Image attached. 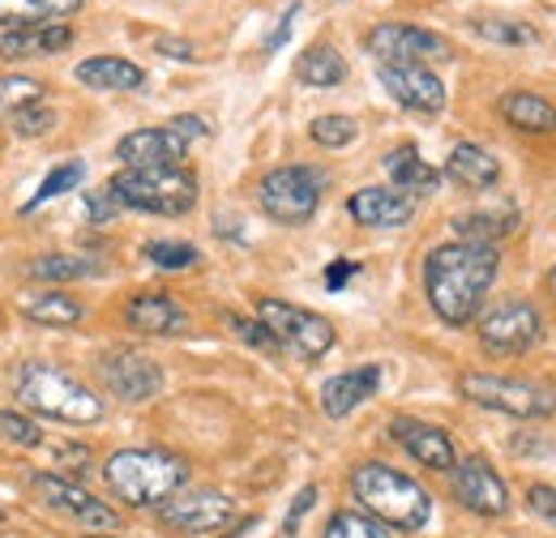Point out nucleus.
<instances>
[{"label": "nucleus", "mask_w": 556, "mask_h": 538, "mask_svg": "<svg viewBox=\"0 0 556 538\" xmlns=\"http://www.w3.org/2000/svg\"><path fill=\"white\" fill-rule=\"evenodd\" d=\"M496 269L501 257L492 244H467V240H454V244H441L424 257V295H428V308L445 321V325H471L484 308V295L496 282Z\"/></svg>", "instance_id": "1"}, {"label": "nucleus", "mask_w": 556, "mask_h": 538, "mask_svg": "<svg viewBox=\"0 0 556 538\" xmlns=\"http://www.w3.org/2000/svg\"><path fill=\"white\" fill-rule=\"evenodd\" d=\"M351 491L368 517H377L390 530L416 535L432 517V496L419 487L412 474L394 471L386 462H359L351 471Z\"/></svg>", "instance_id": "2"}, {"label": "nucleus", "mask_w": 556, "mask_h": 538, "mask_svg": "<svg viewBox=\"0 0 556 538\" xmlns=\"http://www.w3.org/2000/svg\"><path fill=\"white\" fill-rule=\"evenodd\" d=\"M103 478L121 504L159 509L189 483V462L172 449H121L103 462Z\"/></svg>", "instance_id": "3"}, {"label": "nucleus", "mask_w": 556, "mask_h": 538, "mask_svg": "<svg viewBox=\"0 0 556 538\" xmlns=\"http://www.w3.org/2000/svg\"><path fill=\"white\" fill-rule=\"evenodd\" d=\"M13 398L26 410L70 423V427H90L103 419V398L52 363H22L13 376Z\"/></svg>", "instance_id": "4"}, {"label": "nucleus", "mask_w": 556, "mask_h": 538, "mask_svg": "<svg viewBox=\"0 0 556 538\" xmlns=\"http://www.w3.org/2000/svg\"><path fill=\"white\" fill-rule=\"evenodd\" d=\"M108 193L121 209L185 218L198 205V176L189 167H125L108 180Z\"/></svg>", "instance_id": "5"}, {"label": "nucleus", "mask_w": 556, "mask_h": 538, "mask_svg": "<svg viewBox=\"0 0 556 538\" xmlns=\"http://www.w3.org/2000/svg\"><path fill=\"white\" fill-rule=\"evenodd\" d=\"M458 394L471 406L509 419H548L556 414V385L531 376H496V372H467L458 376Z\"/></svg>", "instance_id": "6"}, {"label": "nucleus", "mask_w": 556, "mask_h": 538, "mask_svg": "<svg viewBox=\"0 0 556 538\" xmlns=\"http://www.w3.org/2000/svg\"><path fill=\"white\" fill-rule=\"evenodd\" d=\"M257 321L270 330L278 350H287L300 363H317L334 350V325L313 308L287 299H257Z\"/></svg>", "instance_id": "7"}, {"label": "nucleus", "mask_w": 556, "mask_h": 538, "mask_svg": "<svg viewBox=\"0 0 556 538\" xmlns=\"http://www.w3.org/2000/svg\"><path fill=\"white\" fill-rule=\"evenodd\" d=\"M321 189H326V176L317 167L287 163V167H275L262 176L257 205L266 218H275L282 227H304V222H313V214L321 205Z\"/></svg>", "instance_id": "8"}, {"label": "nucleus", "mask_w": 556, "mask_h": 538, "mask_svg": "<svg viewBox=\"0 0 556 538\" xmlns=\"http://www.w3.org/2000/svg\"><path fill=\"white\" fill-rule=\"evenodd\" d=\"M210 129L202 116H176L154 129H134L116 141V158L125 167H180L193 141H202Z\"/></svg>", "instance_id": "9"}, {"label": "nucleus", "mask_w": 556, "mask_h": 538, "mask_svg": "<svg viewBox=\"0 0 556 538\" xmlns=\"http://www.w3.org/2000/svg\"><path fill=\"white\" fill-rule=\"evenodd\" d=\"M544 337V317L531 299H505L480 317V346L492 359H518Z\"/></svg>", "instance_id": "10"}, {"label": "nucleus", "mask_w": 556, "mask_h": 538, "mask_svg": "<svg viewBox=\"0 0 556 538\" xmlns=\"http://www.w3.org/2000/svg\"><path fill=\"white\" fill-rule=\"evenodd\" d=\"M364 48L381 65H428V61H450L454 43L437 30H424L412 22H377L364 39Z\"/></svg>", "instance_id": "11"}, {"label": "nucleus", "mask_w": 556, "mask_h": 538, "mask_svg": "<svg viewBox=\"0 0 556 538\" xmlns=\"http://www.w3.org/2000/svg\"><path fill=\"white\" fill-rule=\"evenodd\" d=\"M236 517V500L214 491V487H193L176 491L167 504H159V526L172 535H218Z\"/></svg>", "instance_id": "12"}, {"label": "nucleus", "mask_w": 556, "mask_h": 538, "mask_svg": "<svg viewBox=\"0 0 556 538\" xmlns=\"http://www.w3.org/2000/svg\"><path fill=\"white\" fill-rule=\"evenodd\" d=\"M99 381L116 402H150L163 394V368L134 346H116L99 359Z\"/></svg>", "instance_id": "13"}, {"label": "nucleus", "mask_w": 556, "mask_h": 538, "mask_svg": "<svg viewBox=\"0 0 556 538\" xmlns=\"http://www.w3.org/2000/svg\"><path fill=\"white\" fill-rule=\"evenodd\" d=\"M30 483H35L39 500H43L52 513L70 517L77 526H86V530H112V526H116V509L103 504V500H99L94 491H86L81 483H70V478L48 474V471H39Z\"/></svg>", "instance_id": "14"}, {"label": "nucleus", "mask_w": 556, "mask_h": 538, "mask_svg": "<svg viewBox=\"0 0 556 538\" xmlns=\"http://www.w3.org/2000/svg\"><path fill=\"white\" fill-rule=\"evenodd\" d=\"M450 483H454V500L467 513H476V517H505L509 513V487L488 458H463L450 471Z\"/></svg>", "instance_id": "15"}, {"label": "nucleus", "mask_w": 556, "mask_h": 538, "mask_svg": "<svg viewBox=\"0 0 556 538\" xmlns=\"http://www.w3.org/2000/svg\"><path fill=\"white\" fill-rule=\"evenodd\" d=\"M377 77L390 90V99L407 112L437 116L445 107V81L428 65H377Z\"/></svg>", "instance_id": "16"}, {"label": "nucleus", "mask_w": 556, "mask_h": 538, "mask_svg": "<svg viewBox=\"0 0 556 538\" xmlns=\"http://www.w3.org/2000/svg\"><path fill=\"white\" fill-rule=\"evenodd\" d=\"M390 436L394 445H403L412 458H416L424 471H454L458 466V453H454V440L445 427L437 423H424V419H412V414H399L390 419Z\"/></svg>", "instance_id": "17"}, {"label": "nucleus", "mask_w": 556, "mask_h": 538, "mask_svg": "<svg viewBox=\"0 0 556 538\" xmlns=\"http://www.w3.org/2000/svg\"><path fill=\"white\" fill-rule=\"evenodd\" d=\"M377 389H381V368H377V363L348 368V372H339V376H330V381L321 385V410H326V419H348V414H355Z\"/></svg>", "instance_id": "18"}, {"label": "nucleus", "mask_w": 556, "mask_h": 538, "mask_svg": "<svg viewBox=\"0 0 556 538\" xmlns=\"http://www.w3.org/2000/svg\"><path fill=\"white\" fill-rule=\"evenodd\" d=\"M348 214L359 227H372V231H394V227H407L416 218V202L399 189H359L348 202Z\"/></svg>", "instance_id": "19"}, {"label": "nucleus", "mask_w": 556, "mask_h": 538, "mask_svg": "<svg viewBox=\"0 0 556 538\" xmlns=\"http://www.w3.org/2000/svg\"><path fill=\"white\" fill-rule=\"evenodd\" d=\"M125 321H129L134 334H146V337H176L189 330L185 308H180L172 295H163V291L134 295L129 308H125Z\"/></svg>", "instance_id": "20"}, {"label": "nucleus", "mask_w": 556, "mask_h": 538, "mask_svg": "<svg viewBox=\"0 0 556 538\" xmlns=\"http://www.w3.org/2000/svg\"><path fill=\"white\" fill-rule=\"evenodd\" d=\"M73 43V30L61 22H39V26H13L0 35V56L4 61H39L56 56Z\"/></svg>", "instance_id": "21"}, {"label": "nucleus", "mask_w": 556, "mask_h": 538, "mask_svg": "<svg viewBox=\"0 0 556 538\" xmlns=\"http://www.w3.org/2000/svg\"><path fill=\"white\" fill-rule=\"evenodd\" d=\"M445 176H450L458 189H467V193H484V189H492V184L501 180V163H496V154L484 150V145L458 141V145L450 150V158H445Z\"/></svg>", "instance_id": "22"}, {"label": "nucleus", "mask_w": 556, "mask_h": 538, "mask_svg": "<svg viewBox=\"0 0 556 538\" xmlns=\"http://www.w3.org/2000/svg\"><path fill=\"white\" fill-rule=\"evenodd\" d=\"M73 77L90 90H103V94H129L146 86V68L125 61V56H90L73 68Z\"/></svg>", "instance_id": "23"}, {"label": "nucleus", "mask_w": 556, "mask_h": 538, "mask_svg": "<svg viewBox=\"0 0 556 538\" xmlns=\"http://www.w3.org/2000/svg\"><path fill=\"white\" fill-rule=\"evenodd\" d=\"M386 176H390V184H394L399 193H407L412 202L441 189V171H437L432 163H424V154H419L416 145L390 150V154H386Z\"/></svg>", "instance_id": "24"}, {"label": "nucleus", "mask_w": 556, "mask_h": 538, "mask_svg": "<svg viewBox=\"0 0 556 538\" xmlns=\"http://www.w3.org/2000/svg\"><path fill=\"white\" fill-rule=\"evenodd\" d=\"M501 116L518 133H556V107L535 90H509L501 99Z\"/></svg>", "instance_id": "25"}, {"label": "nucleus", "mask_w": 556, "mask_h": 538, "mask_svg": "<svg viewBox=\"0 0 556 538\" xmlns=\"http://www.w3.org/2000/svg\"><path fill=\"white\" fill-rule=\"evenodd\" d=\"M450 227H454L458 240H467V244H496V240L514 235V227H518V209H514V205L471 209V214H458Z\"/></svg>", "instance_id": "26"}, {"label": "nucleus", "mask_w": 556, "mask_h": 538, "mask_svg": "<svg viewBox=\"0 0 556 538\" xmlns=\"http://www.w3.org/2000/svg\"><path fill=\"white\" fill-rule=\"evenodd\" d=\"M81 299H73L65 291H35L22 299V317L35 321V325H48V330H70L81 321Z\"/></svg>", "instance_id": "27"}, {"label": "nucleus", "mask_w": 556, "mask_h": 538, "mask_svg": "<svg viewBox=\"0 0 556 538\" xmlns=\"http://www.w3.org/2000/svg\"><path fill=\"white\" fill-rule=\"evenodd\" d=\"M295 77L304 86H321L326 90V86H339L348 77V61H343V52L334 43H308L300 52V61H295Z\"/></svg>", "instance_id": "28"}, {"label": "nucleus", "mask_w": 556, "mask_h": 538, "mask_svg": "<svg viewBox=\"0 0 556 538\" xmlns=\"http://www.w3.org/2000/svg\"><path fill=\"white\" fill-rule=\"evenodd\" d=\"M86 0H0V26H39L77 13Z\"/></svg>", "instance_id": "29"}, {"label": "nucleus", "mask_w": 556, "mask_h": 538, "mask_svg": "<svg viewBox=\"0 0 556 538\" xmlns=\"http://www.w3.org/2000/svg\"><path fill=\"white\" fill-rule=\"evenodd\" d=\"M141 257L154 269H167V273L202 266V253L193 244H185V240H150V244H141Z\"/></svg>", "instance_id": "30"}, {"label": "nucleus", "mask_w": 556, "mask_h": 538, "mask_svg": "<svg viewBox=\"0 0 556 538\" xmlns=\"http://www.w3.org/2000/svg\"><path fill=\"white\" fill-rule=\"evenodd\" d=\"M90 273H94V266L86 257H73V253H48V257L30 261V278H39V282H77Z\"/></svg>", "instance_id": "31"}, {"label": "nucleus", "mask_w": 556, "mask_h": 538, "mask_svg": "<svg viewBox=\"0 0 556 538\" xmlns=\"http://www.w3.org/2000/svg\"><path fill=\"white\" fill-rule=\"evenodd\" d=\"M39 99H43V81H39V77H22V73L0 77V125H4L17 107L39 103Z\"/></svg>", "instance_id": "32"}, {"label": "nucleus", "mask_w": 556, "mask_h": 538, "mask_svg": "<svg viewBox=\"0 0 556 538\" xmlns=\"http://www.w3.org/2000/svg\"><path fill=\"white\" fill-rule=\"evenodd\" d=\"M308 137H313L321 150H348L351 141L359 137V125H355L351 116H339V112H330V116H317V120L308 125Z\"/></svg>", "instance_id": "33"}, {"label": "nucleus", "mask_w": 556, "mask_h": 538, "mask_svg": "<svg viewBox=\"0 0 556 538\" xmlns=\"http://www.w3.org/2000/svg\"><path fill=\"white\" fill-rule=\"evenodd\" d=\"M326 538H394L390 526H381L377 517L368 513H355V509H343L326 522Z\"/></svg>", "instance_id": "34"}, {"label": "nucleus", "mask_w": 556, "mask_h": 538, "mask_svg": "<svg viewBox=\"0 0 556 538\" xmlns=\"http://www.w3.org/2000/svg\"><path fill=\"white\" fill-rule=\"evenodd\" d=\"M9 133L13 137H22V141H30V137H43V133H52V125H56V112L39 99V103H26V107H17L9 120Z\"/></svg>", "instance_id": "35"}, {"label": "nucleus", "mask_w": 556, "mask_h": 538, "mask_svg": "<svg viewBox=\"0 0 556 538\" xmlns=\"http://www.w3.org/2000/svg\"><path fill=\"white\" fill-rule=\"evenodd\" d=\"M81 176H86V167L81 163H61V167H52L48 171V180L35 189V197L26 202V209H39L43 202H52V197H61V193H73L77 184H81Z\"/></svg>", "instance_id": "36"}, {"label": "nucleus", "mask_w": 556, "mask_h": 538, "mask_svg": "<svg viewBox=\"0 0 556 538\" xmlns=\"http://www.w3.org/2000/svg\"><path fill=\"white\" fill-rule=\"evenodd\" d=\"M0 440L17 445V449H39L43 445V432L35 419L17 414V410H0Z\"/></svg>", "instance_id": "37"}, {"label": "nucleus", "mask_w": 556, "mask_h": 538, "mask_svg": "<svg viewBox=\"0 0 556 538\" xmlns=\"http://www.w3.org/2000/svg\"><path fill=\"white\" fill-rule=\"evenodd\" d=\"M476 26V35H484L492 43H531L535 39V30L527 26V22H496V17H480V22H471Z\"/></svg>", "instance_id": "38"}, {"label": "nucleus", "mask_w": 556, "mask_h": 538, "mask_svg": "<svg viewBox=\"0 0 556 538\" xmlns=\"http://www.w3.org/2000/svg\"><path fill=\"white\" fill-rule=\"evenodd\" d=\"M313 504H317V487L308 483V487H300V491H295V500H291V509H287V517H282V535H287V538L295 535V530H300V522L308 517V509H313Z\"/></svg>", "instance_id": "39"}, {"label": "nucleus", "mask_w": 556, "mask_h": 538, "mask_svg": "<svg viewBox=\"0 0 556 538\" xmlns=\"http://www.w3.org/2000/svg\"><path fill=\"white\" fill-rule=\"evenodd\" d=\"M227 325L236 330V334L244 337L249 346H257V350H278L275 337H270V330L262 325V321H244V317H227Z\"/></svg>", "instance_id": "40"}, {"label": "nucleus", "mask_w": 556, "mask_h": 538, "mask_svg": "<svg viewBox=\"0 0 556 538\" xmlns=\"http://www.w3.org/2000/svg\"><path fill=\"white\" fill-rule=\"evenodd\" d=\"M527 504L535 509V517H544V522L556 530V487H548V483H535V487L527 491Z\"/></svg>", "instance_id": "41"}, {"label": "nucleus", "mask_w": 556, "mask_h": 538, "mask_svg": "<svg viewBox=\"0 0 556 538\" xmlns=\"http://www.w3.org/2000/svg\"><path fill=\"white\" fill-rule=\"evenodd\" d=\"M86 214H90L94 222H108V218L121 214V205H116V197H112L108 189H99V193H86Z\"/></svg>", "instance_id": "42"}, {"label": "nucleus", "mask_w": 556, "mask_h": 538, "mask_svg": "<svg viewBox=\"0 0 556 538\" xmlns=\"http://www.w3.org/2000/svg\"><path fill=\"white\" fill-rule=\"evenodd\" d=\"M295 17H300V4H291V9H287V13H282V17H278L275 35H270V39H266V52H278V48H282V43H287V35H291V22H295Z\"/></svg>", "instance_id": "43"}, {"label": "nucleus", "mask_w": 556, "mask_h": 538, "mask_svg": "<svg viewBox=\"0 0 556 538\" xmlns=\"http://www.w3.org/2000/svg\"><path fill=\"white\" fill-rule=\"evenodd\" d=\"M154 48H159L163 56H176V61H193V48H189L185 39H167V35H163V39H154Z\"/></svg>", "instance_id": "44"}, {"label": "nucleus", "mask_w": 556, "mask_h": 538, "mask_svg": "<svg viewBox=\"0 0 556 538\" xmlns=\"http://www.w3.org/2000/svg\"><path fill=\"white\" fill-rule=\"evenodd\" d=\"M351 273H359V266H355V261H334V266L326 269V286H330V291H339Z\"/></svg>", "instance_id": "45"}, {"label": "nucleus", "mask_w": 556, "mask_h": 538, "mask_svg": "<svg viewBox=\"0 0 556 538\" xmlns=\"http://www.w3.org/2000/svg\"><path fill=\"white\" fill-rule=\"evenodd\" d=\"M548 291H553V295H556V266L548 269Z\"/></svg>", "instance_id": "46"}, {"label": "nucleus", "mask_w": 556, "mask_h": 538, "mask_svg": "<svg viewBox=\"0 0 556 538\" xmlns=\"http://www.w3.org/2000/svg\"><path fill=\"white\" fill-rule=\"evenodd\" d=\"M86 538H116V535H86Z\"/></svg>", "instance_id": "47"}]
</instances>
